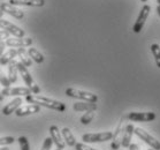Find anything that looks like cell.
<instances>
[{"instance_id":"1","label":"cell","mask_w":160,"mask_h":150,"mask_svg":"<svg viewBox=\"0 0 160 150\" xmlns=\"http://www.w3.org/2000/svg\"><path fill=\"white\" fill-rule=\"evenodd\" d=\"M26 101L29 104H36L38 106H44V107H48V109H51V110L59 111V112H63L67 109L65 103L40 95H32V94L28 95L26 96Z\"/></svg>"},{"instance_id":"2","label":"cell","mask_w":160,"mask_h":150,"mask_svg":"<svg viewBox=\"0 0 160 150\" xmlns=\"http://www.w3.org/2000/svg\"><path fill=\"white\" fill-rule=\"evenodd\" d=\"M16 67H18V70L20 72L22 79H23L24 83H26L27 88L30 89L31 94H33V95H38L39 91H40V88L38 87V84L35 83L33 79L31 77V75H30L29 72H28V68H27V67L20 61L16 62Z\"/></svg>"},{"instance_id":"3","label":"cell","mask_w":160,"mask_h":150,"mask_svg":"<svg viewBox=\"0 0 160 150\" xmlns=\"http://www.w3.org/2000/svg\"><path fill=\"white\" fill-rule=\"evenodd\" d=\"M66 95L72 98L82 99L84 102H91V103H97L98 101V96L96 94L89 91H83V90H78L75 88H67L66 89Z\"/></svg>"},{"instance_id":"4","label":"cell","mask_w":160,"mask_h":150,"mask_svg":"<svg viewBox=\"0 0 160 150\" xmlns=\"http://www.w3.org/2000/svg\"><path fill=\"white\" fill-rule=\"evenodd\" d=\"M134 134H136V135L138 136L142 141H144L146 144H149L153 150H160V141H158L154 136L149 134L145 129H143V128H141V127H135Z\"/></svg>"},{"instance_id":"5","label":"cell","mask_w":160,"mask_h":150,"mask_svg":"<svg viewBox=\"0 0 160 150\" xmlns=\"http://www.w3.org/2000/svg\"><path fill=\"white\" fill-rule=\"evenodd\" d=\"M112 132H102V133H87L82 136V141L84 143H99L106 142L112 140Z\"/></svg>"},{"instance_id":"6","label":"cell","mask_w":160,"mask_h":150,"mask_svg":"<svg viewBox=\"0 0 160 150\" xmlns=\"http://www.w3.org/2000/svg\"><path fill=\"white\" fill-rule=\"evenodd\" d=\"M150 12H151V7H150L149 5H144L142 7V9H141V12H139L138 14V18H137L136 22H135L134 28H132V31L135 34H139L143 30L144 24H145L146 20H148V18H149L150 15Z\"/></svg>"},{"instance_id":"7","label":"cell","mask_w":160,"mask_h":150,"mask_svg":"<svg viewBox=\"0 0 160 150\" xmlns=\"http://www.w3.org/2000/svg\"><path fill=\"white\" fill-rule=\"evenodd\" d=\"M0 29L5 30V31H7L11 35L15 37H26V33H24V30L21 29L20 27L15 26L14 23L9 22L7 20H4V18H0Z\"/></svg>"},{"instance_id":"8","label":"cell","mask_w":160,"mask_h":150,"mask_svg":"<svg viewBox=\"0 0 160 150\" xmlns=\"http://www.w3.org/2000/svg\"><path fill=\"white\" fill-rule=\"evenodd\" d=\"M124 117H122L120 119V122L118 125L115 132L113 133L112 136V143H111V148L113 150H118L121 147V141H122V136H123V132H124Z\"/></svg>"},{"instance_id":"9","label":"cell","mask_w":160,"mask_h":150,"mask_svg":"<svg viewBox=\"0 0 160 150\" xmlns=\"http://www.w3.org/2000/svg\"><path fill=\"white\" fill-rule=\"evenodd\" d=\"M6 46H9V48H28L32 44V39L30 37H9L6 39Z\"/></svg>"},{"instance_id":"10","label":"cell","mask_w":160,"mask_h":150,"mask_svg":"<svg viewBox=\"0 0 160 150\" xmlns=\"http://www.w3.org/2000/svg\"><path fill=\"white\" fill-rule=\"evenodd\" d=\"M127 118L131 121H142V122H146V121H153L156 119V113L150 111V112H130L128 113Z\"/></svg>"},{"instance_id":"11","label":"cell","mask_w":160,"mask_h":150,"mask_svg":"<svg viewBox=\"0 0 160 150\" xmlns=\"http://www.w3.org/2000/svg\"><path fill=\"white\" fill-rule=\"evenodd\" d=\"M0 9L4 13H7V14L12 15L13 18H18V20H22L24 18V12L21 11L20 8H18L14 5H11L9 3H1L0 4Z\"/></svg>"},{"instance_id":"12","label":"cell","mask_w":160,"mask_h":150,"mask_svg":"<svg viewBox=\"0 0 160 150\" xmlns=\"http://www.w3.org/2000/svg\"><path fill=\"white\" fill-rule=\"evenodd\" d=\"M4 96H13V97H21V96H28L31 95L30 89L27 87H14V88H4L1 90Z\"/></svg>"},{"instance_id":"13","label":"cell","mask_w":160,"mask_h":150,"mask_svg":"<svg viewBox=\"0 0 160 150\" xmlns=\"http://www.w3.org/2000/svg\"><path fill=\"white\" fill-rule=\"evenodd\" d=\"M50 134H51V139H52V141H53V143L55 144V147L60 150L65 149L66 143H65V141H63V137H62L61 133L59 131L58 126H55V125L51 126V127H50Z\"/></svg>"},{"instance_id":"14","label":"cell","mask_w":160,"mask_h":150,"mask_svg":"<svg viewBox=\"0 0 160 150\" xmlns=\"http://www.w3.org/2000/svg\"><path fill=\"white\" fill-rule=\"evenodd\" d=\"M40 111V106L36 104H29V105L20 106L18 110L15 111V114L18 117H24V116H29V114L38 113Z\"/></svg>"},{"instance_id":"15","label":"cell","mask_w":160,"mask_h":150,"mask_svg":"<svg viewBox=\"0 0 160 150\" xmlns=\"http://www.w3.org/2000/svg\"><path fill=\"white\" fill-rule=\"evenodd\" d=\"M11 5L14 6H32V7H43L45 5V0H9Z\"/></svg>"},{"instance_id":"16","label":"cell","mask_w":160,"mask_h":150,"mask_svg":"<svg viewBox=\"0 0 160 150\" xmlns=\"http://www.w3.org/2000/svg\"><path fill=\"white\" fill-rule=\"evenodd\" d=\"M73 110L77 112H88V111H96L97 104L91 102H77L74 103Z\"/></svg>"},{"instance_id":"17","label":"cell","mask_w":160,"mask_h":150,"mask_svg":"<svg viewBox=\"0 0 160 150\" xmlns=\"http://www.w3.org/2000/svg\"><path fill=\"white\" fill-rule=\"evenodd\" d=\"M21 104H22V98L21 97H16V98H14L13 101H11V102L8 103L7 105L2 109V114H4V116H11L12 113H14L15 111L21 106Z\"/></svg>"},{"instance_id":"18","label":"cell","mask_w":160,"mask_h":150,"mask_svg":"<svg viewBox=\"0 0 160 150\" xmlns=\"http://www.w3.org/2000/svg\"><path fill=\"white\" fill-rule=\"evenodd\" d=\"M134 125H127L124 127V132H123V136H122V141H121V146L123 148H129L131 143V137H132V134H134Z\"/></svg>"},{"instance_id":"19","label":"cell","mask_w":160,"mask_h":150,"mask_svg":"<svg viewBox=\"0 0 160 150\" xmlns=\"http://www.w3.org/2000/svg\"><path fill=\"white\" fill-rule=\"evenodd\" d=\"M16 60H11L7 65V73H8V80L11 83H15L18 81V67H16Z\"/></svg>"},{"instance_id":"20","label":"cell","mask_w":160,"mask_h":150,"mask_svg":"<svg viewBox=\"0 0 160 150\" xmlns=\"http://www.w3.org/2000/svg\"><path fill=\"white\" fill-rule=\"evenodd\" d=\"M61 135L62 137H63V141H65L66 144H68L69 147H75V144H76V139H75V136H74V134L72 133V131H70L69 128H62L61 131Z\"/></svg>"},{"instance_id":"21","label":"cell","mask_w":160,"mask_h":150,"mask_svg":"<svg viewBox=\"0 0 160 150\" xmlns=\"http://www.w3.org/2000/svg\"><path fill=\"white\" fill-rule=\"evenodd\" d=\"M18 49H9V51H7L6 53L0 57V65L1 66H5V65H8V62L13 60L15 57H18Z\"/></svg>"},{"instance_id":"22","label":"cell","mask_w":160,"mask_h":150,"mask_svg":"<svg viewBox=\"0 0 160 150\" xmlns=\"http://www.w3.org/2000/svg\"><path fill=\"white\" fill-rule=\"evenodd\" d=\"M18 57L20 58V62H22L26 67H30L32 65V60L30 59L29 54H28V50H26L24 48L18 49Z\"/></svg>"},{"instance_id":"23","label":"cell","mask_w":160,"mask_h":150,"mask_svg":"<svg viewBox=\"0 0 160 150\" xmlns=\"http://www.w3.org/2000/svg\"><path fill=\"white\" fill-rule=\"evenodd\" d=\"M28 54H29L30 59L33 60L35 62H37V64H42V62H44V55L42 54L37 49H35V48L28 49Z\"/></svg>"},{"instance_id":"24","label":"cell","mask_w":160,"mask_h":150,"mask_svg":"<svg viewBox=\"0 0 160 150\" xmlns=\"http://www.w3.org/2000/svg\"><path fill=\"white\" fill-rule=\"evenodd\" d=\"M151 52H152L153 58L156 60L157 67L160 68V46L158 44H156V43L152 44L151 45Z\"/></svg>"},{"instance_id":"25","label":"cell","mask_w":160,"mask_h":150,"mask_svg":"<svg viewBox=\"0 0 160 150\" xmlns=\"http://www.w3.org/2000/svg\"><path fill=\"white\" fill-rule=\"evenodd\" d=\"M93 118H95V111H88L87 113H84L81 117L80 121L82 125H89L91 121L93 120Z\"/></svg>"},{"instance_id":"26","label":"cell","mask_w":160,"mask_h":150,"mask_svg":"<svg viewBox=\"0 0 160 150\" xmlns=\"http://www.w3.org/2000/svg\"><path fill=\"white\" fill-rule=\"evenodd\" d=\"M18 144H20V148L21 150H30V144H29V141L27 139L26 136H21V137H18Z\"/></svg>"},{"instance_id":"27","label":"cell","mask_w":160,"mask_h":150,"mask_svg":"<svg viewBox=\"0 0 160 150\" xmlns=\"http://www.w3.org/2000/svg\"><path fill=\"white\" fill-rule=\"evenodd\" d=\"M0 84L4 85V88H9L12 84L11 82H9V80H8V77L6 76L4 74V72L1 70V68H0Z\"/></svg>"},{"instance_id":"28","label":"cell","mask_w":160,"mask_h":150,"mask_svg":"<svg viewBox=\"0 0 160 150\" xmlns=\"http://www.w3.org/2000/svg\"><path fill=\"white\" fill-rule=\"evenodd\" d=\"M14 142H15L14 137H12V136H5V137L0 139V147L8 146V144H12V143Z\"/></svg>"},{"instance_id":"29","label":"cell","mask_w":160,"mask_h":150,"mask_svg":"<svg viewBox=\"0 0 160 150\" xmlns=\"http://www.w3.org/2000/svg\"><path fill=\"white\" fill-rule=\"evenodd\" d=\"M52 144H53V141H52L51 137H46V139L44 140V143L40 150H51Z\"/></svg>"},{"instance_id":"30","label":"cell","mask_w":160,"mask_h":150,"mask_svg":"<svg viewBox=\"0 0 160 150\" xmlns=\"http://www.w3.org/2000/svg\"><path fill=\"white\" fill-rule=\"evenodd\" d=\"M75 149L76 150H97L95 148H92V147H89L88 144L85 143H76L75 144Z\"/></svg>"},{"instance_id":"31","label":"cell","mask_w":160,"mask_h":150,"mask_svg":"<svg viewBox=\"0 0 160 150\" xmlns=\"http://www.w3.org/2000/svg\"><path fill=\"white\" fill-rule=\"evenodd\" d=\"M9 35L11 34L7 33V31H5V30H0V40H2V39H7V38H9Z\"/></svg>"},{"instance_id":"32","label":"cell","mask_w":160,"mask_h":150,"mask_svg":"<svg viewBox=\"0 0 160 150\" xmlns=\"http://www.w3.org/2000/svg\"><path fill=\"white\" fill-rule=\"evenodd\" d=\"M5 48H6V43H5L4 40H0V57L4 54Z\"/></svg>"},{"instance_id":"33","label":"cell","mask_w":160,"mask_h":150,"mask_svg":"<svg viewBox=\"0 0 160 150\" xmlns=\"http://www.w3.org/2000/svg\"><path fill=\"white\" fill-rule=\"evenodd\" d=\"M129 150H139V147L136 143H130L129 146Z\"/></svg>"},{"instance_id":"34","label":"cell","mask_w":160,"mask_h":150,"mask_svg":"<svg viewBox=\"0 0 160 150\" xmlns=\"http://www.w3.org/2000/svg\"><path fill=\"white\" fill-rule=\"evenodd\" d=\"M4 98H5V96L2 95V92H1V90H0V102H2Z\"/></svg>"},{"instance_id":"35","label":"cell","mask_w":160,"mask_h":150,"mask_svg":"<svg viewBox=\"0 0 160 150\" xmlns=\"http://www.w3.org/2000/svg\"><path fill=\"white\" fill-rule=\"evenodd\" d=\"M157 13H158V15L160 16V6H159V5L157 6Z\"/></svg>"},{"instance_id":"36","label":"cell","mask_w":160,"mask_h":150,"mask_svg":"<svg viewBox=\"0 0 160 150\" xmlns=\"http://www.w3.org/2000/svg\"><path fill=\"white\" fill-rule=\"evenodd\" d=\"M0 150H9L7 147H0Z\"/></svg>"},{"instance_id":"37","label":"cell","mask_w":160,"mask_h":150,"mask_svg":"<svg viewBox=\"0 0 160 150\" xmlns=\"http://www.w3.org/2000/svg\"><path fill=\"white\" fill-rule=\"evenodd\" d=\"M2 15H4V12L0 9V18H2Z\"/></svg>"},{"instance_id":"38","label":"cell","mask_w":160,"mask_h":150,"mask_svg":"<svg viewBox=\"0 0 160 150\" xmlns=\"http://www.w3.org/2000/svg\"><path fill=\"white\" fill-rule=\"evenodd\" d=\"M142 3H148V0H141Z\"/></svg>"},{"instance_id":"39","label":"cell","mask_w":160,"mask_h":150,"mask_svg":"<svg viewBox=\"0 0 160 150\" xmlns=\"http://www.w3.org/2000/svg\"><path fill=\"white\" fill-rule=\"evenodd\" d=\"M157 3H158V5L160 6V0H157Z\"/></svg>"},{"instance_id":"40","label":"cell","mask_w":160,"mask_h":150,"mask_svg":"<svg viewBox=\"0 0 160 150\" xmlns=\"http://www.w3.org/2000/svg\"><path fill=\"white\" fill-rule=\"evenodd\" d=\"M148 150H153V149H151V148H150V149H148Z\"/></svg>"},{"instance_id":"41","label":"cell","mask_w":160,"mask_h":150,"mask_svg":"<svg viewBox=\"0 0 160 150\" xmlns=\"http://www.w3.org/2000/svg\"><path fill=\"white\" fill-rule=\"evenodd\" d=\"M55 150H60V149H58V148H57V149H55Z\"/></svg>"}]
</instances>
